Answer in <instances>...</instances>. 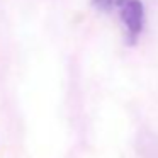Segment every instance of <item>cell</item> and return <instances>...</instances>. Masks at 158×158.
Wrapping results in <instances>:
<instances>
[{
	"mask_svg": "<svg viewBox=\"0 0 158 158\" xmlns=\"http://www.w3.org/2000/svg\"><path fill=\"white\" fill-rule=\"evenodd\" d=\"M99 12L116 14L124 27L126 43L136 44L144 29V5L141 0H92Z\"/></svg>",
	"mask_w": 158,
	"mask_h": 158,
	"instance_id": "1",
	"label": "cell"
}]
</instances>
